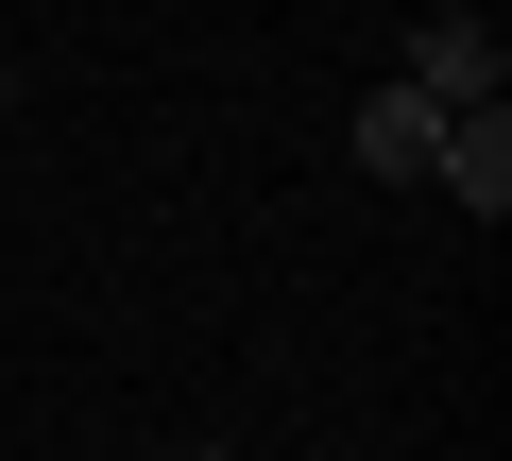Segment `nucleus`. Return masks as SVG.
<instances>
[{"label": "nucleus", "instance_id": "1", "mask_svg": "<svg viewBox=\"0 0 512 461\" xmlns=\"http://www.w3.org/2000/svg\"><path fill=\"white\" fill-rule=\"evenodd\" d=\"M427 120H478L495 86H512V52H495V18H410V69H393Z\"/></svg>", "mask_w": 512, "mask_h": 461}, {"label": "nucleus", "instance_id": "4", "mask_svg": "<svg viewBox=\"0 0 512 461\" xmlns=\"http://www.w3.org/2000/svg\"><path fill=\"white\" fill-rule=\"evenodd\" d=\"M0 120H18V52H0Z\"/></svg>", "mask_w": 512, "mask_h": 461}, {"label": "nucleus", "instance_id": "2", "mask_svg": "<svg viewBox=\"0 0 512 461\" xmlns=\"http://www.w3.org/2000/svg\"><path fill=\"white\" fill-rule=\"evenodd\" d=\"M342 137H359V171H376V188H427V154H444V120H427L410 86H359V120H342Z\"/></svg>", "mask_w": 512, "mask_h": 461}, {"label": "nucleus", "instance_id": "5", "mask_svg": "<svg viewBox=\"0 0 512 461\" xmlns=\"http://www.w3.org/2000/svg\"><path fill=\"white\" fill-rule=\"evenodd\" d=\"M171 461H222V444H171Z\"/></svg>", "mask_w": 512, "mask_h": 461}, {"label": "nucleus", "instance_id": "3", "mask_svg": "<svg viewBox=\"0 0 512 461\" xmlns=\"http://www.w3.org/2000/svg\"><path fill=\"white\" fill-rule=\"evenodd\" d=\"M427 188H461L478 222L512 205V103H478V120H444V154H427Z\"/></svg>", "mask_w": 512, "mask_h": 461}]
</instances>
